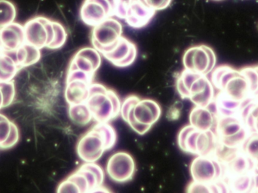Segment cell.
<instances>
[{"mask_svg": "<svg viewBox=\"0 0 258 193\" xmlns=\"http://www.w3.org/2000/svg\"><path fill=\"white\" fill-rule=\"evenodd\" d=\"M242 151L254 162L258 163V133H251L242 146Z\"/></svg>", "mask_w": 258, "mask_h": 193, "instance_id": "4316f807", "label": "cell"}, {"mask_svg": "<svg viewBox=\"0 0 258 193\" xmlns=\"http://www.w3.org/2000/svg\"><path fill=\"white\" fill-rule=\"evenodd\" d=\"M54 37L51 45L48 48L50 49H57L61 48L68 39V33L64 27L60 23L54 21Z\"/></svg>", "mask_w": 258, "mask_h": 193, "instance_id": "f1b7e54d", "label": "cell"}, {"mask_svg": "<svg viewBox=\"0 0 258 193\" xmlns=\"http://www.w3.org/2000/svg\"><path fill=\"white\" fill-rule=\"evenodd\" d=\"M20 68L9 53L0 54V83L12 82Z\"/></svg>", "mask_w": 258, "mask_h": 193, "instance_id": "cb8c5ba5", "label": "cell"}, {"mask_svg": "<svg viewBox=\"0 0 258 193\" xmlns=\"http://www.w3.org/2000/svg\"><path fill=\"white\" fill-rule=\"evenodd\" d=\"M216 1H220V0H216Z\"/></svg>", "mask_w": 258, "mask_h": 193, "instance_id": "b9f144b4", "label": "cell"}, {"mask_svg": "<svg viewBox=\"0 0 258 193\" xmlns=\"http://www.w3.org/2000/svg\"><path fill=\"white\" fill-rule=\"evenodd\" d=\"M92 83L80 80H67L65 99L69 105L86 103Z\"/></svg>", "mask_w": 258, "mask_h": 193, "instance_id": "d6986e66", "label": "cell"}, {"mask_svg": "<svg viewBox=\"0 0 258 193\" xmlns=\"http://www.w3.org/2000/svg\"><path fill=\"white\" fill-rule=\"evenodd\" d=\"M254 167H255L256 171H258V163L254 164Z\"/></svg>", "mask_w": 258, "mask_h": 193, "instance_id": "ab89813d", "label": "cell"}, {"mask_svg": "<svg viewBox=\"0 0 258 193\" xmlns=\"http://www.w3.org/2000/svg\"><path fill=\"white\" fill-rule=\"evenodd\" d=\"M79 170L86 176L92 189L102 186L105 174L102 168L96 162H85Z\"/></svg>", "mask_w": 258, "mask_h": 193, "instance_id": "603a6c76", "label": "cell"}, {"mask_svg": "<svg viewBox=\"0 0 258 193\" xmlns=\"http://www.w3.org/2000/svg\"><path fill=\"white\" fill-rule=\"evenodd\" d=\"M143 1L150 9H153L155 12H157V11L167 9L171 5L172 0H143Z\"/></svg>", "mask_w": 258, "mask_h": 193, "instance_id": "e575fe53", "label": "cell"}, {"mask_svg": "<svg viewBox=\"0 0 258 193\" xmlns=\"http://www.w3.org/2000/svg\"><path fill=\"white\" fill-rule=\"evenodd\" d=\"M227 177H234L256 171L254 163L244 153L242 150L228 163L224 165Z\"/></svg>", "mask_w": 258, "mask_h": 193, "instance_id": "44dd1931", "label": "cell"}, {"mask_svg": "<svg viewBox=\"0 0 258 193\" xmlns=\"http://www.w3.org/2000/svg\"><path fill=\"white\" fill-rule=\"evenodd\" d=\"M2 90L5 97V106L7 107L12 104L15 97V87L13 82L7 83H0Z\"/></svg>", "mask_w": 258, "mask_h": 193, "instance_id": "d6a6232c", "label": "cell"}, {"mask_svg": "<svg viewBox=\"0 0 258 193\" xmlns=\"http://www.w3.org/2000/svg\"><path fill=\"white\" fill-rule=\"evenodd\" d=\"M215 51L206 45H199L188 48L183 56L184 70L207 76L216 68Z\"/></svg>", "mask_w": 258, "mask_h": 193, "instance_id": "9c48e42d", "label": "cell"}, {"mask_svg": "<svg viewBox=\"0 0 258 193\" xmlns=\"http://www.w3.org/2000/svg\"><path fill=\"white\" fill-rule=\"evenodd\" d=\"M156 12L143 0H116L114 16L125 20L130 27L140 29L149 24Z\"/></svg>", "mask_w": 258, "mask_h": 193, "instance_id": "ba28073f", "label": "cell"}, {"mask_svg": "<svg viewBox=\"0 0 258 193\" xmlns=\"http://www.w3.org/2000/svg\"><path fill=\"white\" fill-rule=\"evenodd\" d=\"M162 109L157 102L151 99H141L131 95L124 99L120 115L128 125L140 135H145L157 122Z\"/></svg>", "mask_w": 258, "mask_h": 193, "instance_id": "6da1fadb", "label": "cell"}, {"mask_svg": "<svg viewBox=\"0 0 258 193\" xmlns=\"http://www.w3.org/2000/svg\"><path fill=\"white\" fill-rule=\"evenodd\" d=\"M231 193H234V192H231Z\"/></svg>", "mask_w": 258, "mask_h": 193, "instance_id": "7bdbcfd3", "label": "cell"}, {"mask_svg": "<svg viewBox=\"0 0 258 193\" xmlns=\"http://www.w3.org/2000/svg\"><path fill=\"white\" fill-rule=\"evenodd\" d=\"M177 92L183 99H189L196 106L207 107L215 100V89L207 76L183 70L176 82Z\"/></svg>", "mask_w": 258, "mask_h": 193, "instance_id": "3957f363", "label": "cell"}, {"mask_svg": "<svg viewBox=\"0 0 258 193\" xmlns=\"http://www.w3.org/2000/svg\"><path fill=\"white\" fill-rule=\"evenodd\" d=\"M57 193H85L80 186L68 176L60 182L57 188Z\"/></svg>", "mask_w": 258, "mask_h": 193, "instance_id": "f546056e", "label": "cell"}, {"mask_svg": "<svg viewBox=\"0 0 258 193\" xmlns=\"http://www.w3.org/2000/svg\"><path fill=\"white\" fill-rule=\"evenodd\" d=\"M214 88L237 101L243 102L251 97L249 85L240 71L230 66H219L211 73Z\"/></svg>", "mask_w": 258, "mask_h": 193, "instance_id": "5b68a950", "label": "cell"}, {"mask_svg": "<svg viewBox=\"0 0 258 193\" xmlns=\"http://www.w3.org/2000/svg\"><path fill=\"white\" fill-rule=\"evenodd\" d=\"M218 143V137L213 130L202 132L190 124L184 126L177 136L180 150L196 156H213Z\"/></svg>", "mask_w": 258, "mask_h": 193, "instance_id": "8992f818", "label": "cell"}, {"mask_svg": "<svg viewBox=\"0 0 258 193\" xmlns=\"http://www.w3.org/2000/svg\"><path fill=\"white\" fill-rule=\"evenodd\" d=\"M5 97L3 95V90H2L1 86H0V109L5 108Z\"/></svg>", "mask_w": 258, "mask_h": 193, "instance_id": "8d00e7d4", "label": "cell"}, {"mask_svg": "<svg viewBox=\"0 0 258 193\" xmlns=\"http://www.w3.org/2000/svg\"><path fill=\"white\" fill-rule=\"evenodd\" d=\"M109 192H110V190L107 188L104 187L103 186H100L89 191V193H108Z\"/></svg>", "mask_w": 258, "mask_h": 193, "instance_id": "d590c367", "label": "cell"}, {"mask_svg": "<svg viewBox=\"0 0 258 193\" xmlns=\"http://www.w3.org/2000/svg\"><path fill=\"white\" fill-rule=\"evenodd\" d=\"M18 139H19V133H18V127L13 123V124H12L10 135H9L7 141L5 142V144L2 146L0 149L6 150V149H9L11 148V147H14V146L18 143Z\"/></svg>", "mask_w": 258, "mask_h": 193, "instance_id": "836d02e7", "label": "cell"}, {"mask_svg": "<svg viewBox=\"0 0 258 193\" xmlns=\"http://www.w3.org/2000/svg\"><path fill=\"white\" fill-rule=\"evenodd\" d=\"M93 119L98 122H108L120 114L121 103L117 94L105 86L92 83L86 101Z\"/></svg>", "mask_w": 258, "mask_h": 193, "instance_id": "277c9868", "label": "cell"}, {"mask_svg": "<svg viewBox=\"0 0 258 193\" xmlns=\"http://www.w3.org/2000/svg\"><path fill=\"white\" fill-rule=\"evenodd\" d=\"M123 27L116 18L111 17L93 27L92 42L93 48L101 54L111 49L122 36Z\"/></svg>", "mask_w": 258, "mask_h": 193, "instance_id": "30bf717a", "label": "cell"}, {"mask_svg": "<svg viewBox=\"0 0 258 193\" xmlns=\"http://www.w3.org/2000/svg\"><path fill=\"white\" fill-rule=\"evenodd\" d=\"M249 85L251 97H258V67H250L240 70Z\"/></svg>", "mask_w": 258, "mask_h": 193, "instance_id": "83f0119b", "label": "cell"}, {"mask_svg": "<svg viewBox=\"0 0 258 193\" xmlns=\"http://www.w3.org/2000/svg\"><path fill=\"white\" fill-rule=\"evenodd\" d=\"M68 112L71 119L80 125H86L94 120L92 112L86 103L69 105Z\"/></svg>", "mask_w": 258, "mask_h": 193, "instance_id": "d4e9b609", "label": "cell"}, {"mask_svg": "<svg viewBox=\"0 0 258 193\" xmlns=\"http://www.w3.org/2000/svg\"><path fill=\"white\" fill-rule=\"evenodd\" d=\"M255 193H258V177L257 174V186H256V192Z\"/></svg>", "mask_w": 258, "mask_h": 193, "instance_id": "f35d334b", "label": "cell"}, {"mask_svg": "<svg viewBox=\"0 0 258 193\" xmlns=\"http://www.w3.org/2000/svg\"><path fill=\"white\" fill-rule=\"evenodd\" d=\"M108 193H112V192H110H110H109Z\"/></svg>", "mask_w": 258, "mask_h": 193, "instance_id": "60d3db41", "label": "cell"}, {"mask_svg": "<svg viewBox=\"0 0 258 193\" xmlns=\"http://www.w3.org/2000/svg\"><path fill=\"white\" fill-rule=\"evenodd\" d=\"M4 52V51H3V48H2L1 44H0V54H3Z\"/></svg>", "mask_w": 258, "mask_h": 193, "instance_id": "74e56055", "label": "cell"}, {"mask_svg": "<svg viewBox=\"0 0 258 193\" xmlns=\"http://www.w3.org/2000/svg\"><path fill=\"white\" fill-rule=\"evenodd\" d=\"M189 124L194 128L202 132L215 130L218 115L211 106L207 107L195 106L189 115Z\"/></svg>", "mask_w": 258, "mask_h": 193, "instance_id": "ac0fdd59", "label": "cell"}, {"mask_svg": "<svg viewBox=\"0 0 258 193\" xmlns=\"http://www.w3.org/2000/svg\"><path fill=\"white\" fill-rule=\"evenodd\" d=\"M101 65V53L95 48H83L71 60L69 71H80L95 77Z\"/></svg>", "mask_w": 258, "mask_h": 193, "instance_id": "2e32d148", "label": "cell"}, {"mask_svg": "<svg viewBox=\"0 0 258 193\" xmlns=\"http://www.w3.org/2000/svg\"><path fill=\"white\" fill-rule=\"evenodd\" d=\"M231 192L255 193L257 186V174L255 171L228 177L227 180Z\"/></svg>", "mask_w": 258, "mask_h": 193, "instance_id": "ffe728a7", "label": "cell"}, {"mask_svg": "<svg viewBox=\"0 0 258 193\" xmlns=\"http://www.w3.org/2000/svg\"><path fill=\"white\" fill-rule=\"evenodd\" d=\"M214 132L219 142L231 147H242L251 134L239 115L218 117Z\"/></svg>", "mask_w": 258, "mask_h": 193, "instance_id": "52a82bcc", "label": "cell"}, {"mask_svg": "<svg viewBox=\"0 0 258 193\" xmlns=\"http://www.w3.org/2000/svg\"><path fill=\"white\" fill-rule=\"evenodd\" d=\"M186 193H214L212 183H202L192 180L188 184Z\"/></svg>", "mask_w": 258, "mask_h": 193, "instance_id": "1f68e13d", "label": "cell"}, {"mask_svg": "<svg viewBox=\"0 0 258 193\" xmlns=\"http://www.w3.org/2000/svg\"><path fill=\"white\" fill-rule=\"evenodd\" d=\"M13 122L7 117L0 114V148L5 144L10 135Z\"/></svg>", "mask_w": 258, "mask_h": 193, "instance_id": "4dcf8cb0", "label": "cell"}, {"mask_svg": "<svg viewBox=\"0 0 258 193\" xmlns=\"http://www.w3.org/2000/svg\"><path fill=\"white\" fill-rule=\"evenodd\" d=\"M117 134L108 122H98L80 138L77 154L85 162H96L116 145Z\"/></svg>", "mask_w": 258, "mask_h": 193, "instance_id": "7a4b0ae2", "label": "cell"}, {"mask_svg": "<svg viewBox=\"0 0 258 193\" xmlns=\"http://www.w3.org/2000/svg\"><path fill=\"white\" fill-rule=\"evenodd\" d=\"M116 0H85L80 9L82 21L95 27L114 16Z\"/></svg>", "mask_w": 258, "mask_h": 193, "instance_id": "5bb4252c", "label": "cell"}, {"mask_svg": "<svg viewBox=\"0 0 258 193\" xmlns=\"http://www.w3.org/2000/svg\"><path fill=\"white\" fill-rule=\"evenodd\" d=\"M16 16L15 5L9 0H0V29L14 23Z\"/></svg>", "mask_w": 258, "mask_h": 193, "instance_id": "484cf974", "label": "cell"}, {"mask_svg": "<svg viewBox=\"0 0 258 193\" xmlns=\"http://www.w3.org/2000/svg\"><path fill=\"white\" fill-rule=\"evenodd\" d=\"M192 180L210 183L225 177L224 165L213 156H197L189 166Z\"/></svg>", "mask_w": 258, "mask_h": 193, "instance_id": "7c38bea8", "label": "cell"}, {"mask_svg": "<svg viewBox=\"0 0 258 193\" xmlns=\"http://www.w3.org/2000/svg\"><path fill=\"white\" fill-rule=\"evenodd\" d=\"M136 171L135 161L127 152L113 153L107 161L106 171L113 181L125 183L132 180Z\"/></svg>", "mask_w": 258, "mask_h": 193, "instance_id": "4fadbf2b", "label": "cell"}, {"mask_svg": "<svg viewBox=\"0 0 258 193\" xmlns=\"http://www.w3.org/2000/svg\"><path fill=\"white\" fill-rule=\"evenodd\" d=\"M25 43L24 26L12 23L0 29V44L6 53L15 52Z\"/></svg>", "mask_w": 258, "mask_h": 193, "instance_id": "e0dca14e", "label": "cell"}, {"mask_svg": "<svg viewBox=\"0 0 258 193\" xmlns=\"http://www.w3.org/2000/svg\"><path fill=\"white\" fill-rule=\"evenodd\" d=\"M26 43L42 49L48 48L54 37V21L36 17L24 25Z\"/></svg>", "mask_w": 258, "mask_h": 193, "instance_id": "8fae6325", "label": "cell"}, {"mask_svg": "<svg viewBox=\"0 0 258 193\" xmlns=\"http://www.w3.org/2000/svg\"><path fill=\"white\" fill-rule=\"evenodd\" d=\"M104 58L117 68H127L135 62L137 48L133 42L122 36L109 51L103 53Z\"/></svg>", "mask_w": 258, "mask_h": 193, "instance_id": "9a60e30c", "label": "cell"}, {"mask_svg": "<svg viewBox=\"0 0 258 193\" xmlns=\"http://www.w3.org/2000/svg\"><path fill=\"white\" fill-rule=\"evenodd\" d=\"M41 49L30 45L24 43L15 51V59L17 65L20 69L32 66L37 63L41 58Z\"/></svg>", "mask_w": 258, "mask_h": 193, "instance_id": "7402d4cb", "label": "cell"}]
</instances>
